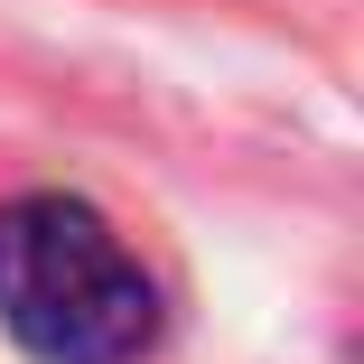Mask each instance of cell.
Here are the masks:
<instances>
[{
  "label": "cell",
  "mask_w": 364,
  "mask_h": 364,
  "mask_svg": "<svg viewBox=\"0 0 364 364\" xmlns=\"http://www.w3.org/2000/svg\"><path fill=\"white\" fill-rule=\"evenodd\" d=\"M159 318V280L112 215L65 187L0 205V336L28 364H140Z\"/></svg>",
  "instance_id": "1"
}]
</instances>
